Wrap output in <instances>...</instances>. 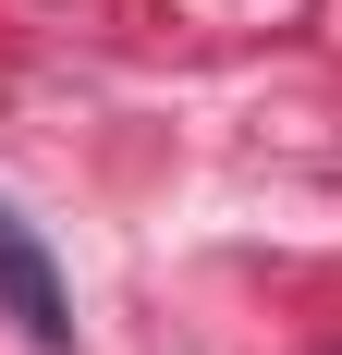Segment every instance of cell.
Listing matches in <instances>:
<instances>
[{
  "label": "cell",
  "instance_id": "6da1fadb",
  "mask_svg": "<svg viewBox=\"0 0 342 355\" xmlns=\"http://www.w3.org/2000/svg\"><path fill=\"white\" fill-rule=\"evenodd\" d=\"M0 319L37 355H73V294H62V270H49V245H37V220L12 196H0Z\"/></svg>",
  "mask_w": 342,
  "mask_h": 355
}]
</instances>
